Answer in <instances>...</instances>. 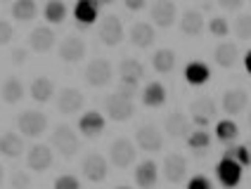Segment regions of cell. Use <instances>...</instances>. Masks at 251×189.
I'll list each match as a JSON object with an SVG mask.
<instances>
[{
    "mask_svg": "<svg viewBox=\"0 0 251 189\" xmlns=\"http://www.w3.org/2000/svg\"><path fill=\"white\" fill-rule=\"evenodd\" d=\"M55 31L50 26H36L31 33H28V47L33 52H50L55 47Z\"/></svg>",
    "mask_w": 251,
    "mask_h": 189,
    "instance_id": "14",
    "label": "cell"
},
{
    "mask_svg": "<svg viewBox=\"0 0 251 189\" xmlns=\"http://www.w3.org/2000/svg\"><path fill=\"white\" fill-rule=\"evenodd\" d=\"M247 149H249V154H251V140H249V142H247Z\"/></svg>",
    "mask_w": 251,
    "mask_h": 189,
    "instance_id": "50",
    "label": "cell"
},
{
    "mask_svg": "<svg viewBox=\"0 0 251 189\" xmlns=\"http://www.w3.org/2000/svg\"><path fill=\"white\" fill-rule=\"evenodd\" d=\"M81 170H83V175L90 180V182H102L107 173H109V165H107V159L102 156V154H88L83 161H81Z\"/></svg>",
    "mask_w": 251,
    "mask_h": 189,
    "instance_id": "11",
    "label": "cell"
},
{
    "mask_svg": "<svg viewBox=\"0 0 251 189\" xmlns=\"http://www.w3.org/2000/svg\"><path fill=\"white\" fill-rule=\"evenodd\" d=\"M55 189H81V182L76 175H59L55 180Z\"/></svg>",
    "mask_w": 251,
    "mask_h": 189,
    "instance_id": "40",
    "label": "cell"
},
{
    "mask_svg": "<svg viewBox=\"0 0 251 189\" xmlns=\"http://www.w3.org/2000/svg\"><path fill=\"white\" fill-rule=\"evenodd\" d=\"M135 144L142 151H159L164 147V135L159 133V128L152 123H145L135 130Z\"/></svg>",
    "mask_w": 251,
    "mask_h": 189,
    "instance_id": "8",
    "label": "cell"
},
{
    "mask_svg": "<svg viewBox=\"0 0 251 189\" xmlns=\"http://www.w3.org/2000/svg\"><path fill=\"white\" fill-rule=\"evenodd\" d=\"M52 94H55V83L50 81V78H45V76H36V78L31 81V97H33L38 104L50 102V99H52Z\"/></svg>",
    "mask_w": 251,
    "mask_h": 189,
    "instance_id": "27",
    "label": "cell"
},
{
    "mask_svg": "<svg viewBox=\"0 0 251 189\" xmlns=\"http://www.w3.org/2000/svg\"><path fill=\"white\" fill-rule=\"evenodd\" d=\"M156 180H159V165L152 159L138 163V168H135V185L140 189H154L156 187Z\"/></svg>",
    "mask_w": 251,
    "mask_h": 189,
    "instance_id": "19",
    "label": "cell"
},
{
    "mask_svg": "<svg viewBox=\"0 0 251 189\" xmlns=\"http://www.w3.org/2000/svg\"><path fill=\"white\" fill-rule=\"evenodd\" d=\"M83 102L85 97L78 88H62L57 94V109H59V114H67V116L78 114L83 109Z\"/></svg>",
    "mask_w": 251,
    "mask_h": 189,
    "instance_id": "9",
    "label": "cell"
},
{
    "mask_svg": "<svg viewBox=\"0 0 251 189\" xmlns=\"http://www.w3.org/2000/svg\"><path fill=\"white\" fill-rule=\"evenodd\" d=\"M239 59V50L235 43H221L216 50H213V62L221 69H232Z\"/></svg>",
    "mask_w": 251,
    "mask_h": 189,
    "instance_id": "26",
    "label": "cell"
},
{
    "mask_svg": "<svg viewBox=\"0 0 251 189\" xmlns=\"http://www.w3.org/2000/svg\"><path fill=\"white\" fill-rule=\"evenodd\" d=\"M52 151L48 144H33V147L28 149L26 154V163L31 170H36V173H45L50 165H52Z\"/></svg>",
    "mask_w": 251,
    "mask_h": 189,
    "instance_id": "15",
    "label": "cell"
},
{
    "mask_svg": "<svg viewBox=\"0 0 251 189\" xmlns=\"http://www.w3.org/2000/svg\"><path fill=\"white\" fill-rule=\"evenodd\" d=\"M10 187L12 189H28L31 187V175L26 170H14L10 177Z\"/></svg>",
    "mask_w": 251,
    "mask_h": 189,
    "instance_id": "39",
    "label": "cell"
},
{
    "mask_svg": "<svg viewBox=\"0 0 251 189\" xmlns=\"http://www.w3.org/2000/svg\"><path fill=\"white\" fill-rule=\"evenodd\" d=\"M14 38V28L7 19H0V45H7Z\"/></svg>",
    "mask_w": 251,
    "mask_h": 189,
    "instance_id": "41",
    "label": "cell"
},
{
    "mask_svg": "<svg viewBox=\"0 0 251 189\" xmlns=\"http://www.w3.org/2000/svg\"><path fill=\"white\" fill-rule=\"evenodd\" d=\"M135 156H138V149L135 144L130 142V140H126V137H119V140H114L112 147H109V159L116 168H128L130 163L135 161Z\"/></svg>",
    "mask_w": 251,
    "mask_h": 189,
    "instance_id": "7",
    "label": "cell"
},
{
    "mask_svg": "<svg viewBox=\"0 0 251 189\" xmlns=\"http://www.w3.org/2000/svg\"><path fill=\"white\" fill-rule=\"evenodd\" d=\"M244 69H247V73L251 76V50L247 52V57H244Z\"/></svg>",
    "mask_w": 251,
    "mask_h": 189,
    "instance_id": "47",
    "label": "cell"
},
{
    "mask_svg": "<svg viewBox=\"0 0 251 189\" xmlns=\"http://www.w3.org/2000/svg\"><path fill=\"white\" fill-rule=\"evenodd\" d=\"M119 76H121V81L140 83L142 76H145V67L140 64L138 59H121V64H119Z\"/></svg>",
    "mask_w": 251,
    "mask_h": 189,
    "instance_id": "29",
    "label": "cell"
},
{
    "mask_svg": "<svg viewBox=\"0 0 251 189\" xmlns=\"http://www.w3.org/2000/svg\"><path fill=\"white\" fill-rule=\"evenodd\" d=\"M235 36L239 41H251V14H239L235 19Z\"/></svg>",
    "mask_w": 251,
    "mask_h": 189,
    "instance_id": "37",
    "label": "cell"
},
{
    "mask_svg": "<svg viewBox=\"0 0 251 189\" xmlns=\"http://www.w3.org/2000/svg\"><path fill=\"white\" fill-rule=\"evenodd\" d=\"M239 135V128L235 121H230V118H225V121H218L216 123V137L223 142V144H232Z\"/></svg>",
    "mask_w": 251,
    "mask_h": 189,
    "instance_id": "35",
    "label": "cell"
},
{
    "mask_svg": "<svg viewBox=\"0 0 251 189\" xmlns=\"http://www.w3.org/2000/svg\"><path fill=\"white\" fill-rule=\"evenodd\" d=\"M112 64L107 62V59H102V57H95L93 62H88V67L83 71V78L88 85H93V88H104V85H109L112 83Z\"/></svg>",
    "mask_w": 251,
    "mask_h": 189,
    "instance_id": "3",
    "label": "cell"
},
{
    "mask_svg": "<svg viewBox=\"0 0 251 189\" xmlns=\"http://www.w3.org/2000/svg\"><path fill=\"white\" fill-rule=\"evenodd\" d=\"M0 94H2V102H7V104H17V102L24 97V85H22V81H19V78L10 76L7 81L2 83Z\"/></svg>",
    "mask_w": 251,
    "mask_h": 189,
    "instance_id": "31",
    "label": "cell"
},
{
    "mask_svg": "<svg viewBox=\"0 0 251 189\" xmlns=\"http://www.w3.org/2000/svg\"><path fill=\"white\" fill-rule=\"evenodd\" d=\"M142 104L150 109L164 107L166 104V88H164V83H159V81L147 83L145 90H142Z\"/></svg>",
    "mask_w": 251,
    "mask_h": 189,
    "instance_id": "22",
    "label": "cell"
},
{
    "mask_svg": "<svg viewBox=\"0 0 251 189\" xmlns=\"http://www.w3.org/2000/svg\"><path fill=\"white\" fill-rule=\"evenodd\" d=\"M116 189H130V187H124V185H121V187H116Z\"/></svg>",
    "mask_w": 251,
    "mask_h": 189,
    "instance_id": "51",
    "label": "cell"
},
{
    "mask_svg": "<svg viewBox=\"0 0 251 189\" xmlns=\"http://www.w3.org/2000/svg\"><path fill=\"white\" fill-rule=\"evenodd\" d=\"M185 140H187V147L195 149L197 154H201V151H206V149L211 147V133L206 128H197V130H192Z\"/></svg>",
    "mask_w": 251,
    "mask_h": 189,
    "instance_id": "34",
    "label": "cell"
},
{
    "mask_svg": "<svg viewBox=\"0 0 251 189\" xmlns=\"http://www.w3.org/2000/svg\"><path fill=\"white\" fill-rule=\"evenodd\" d=\"M223 156H227V159H235V161L242 163L244 168H247V165H251V154H249V149H247V144H227V149H225Z\"/></svg>",
    "mask_w": 251,
    "mask_h": 189,
    "instance_id": "36",
    "label": "cell"
},
{
    "mask_svg": "<svg viewBox=\"0 0 251 189\" xmlns=\"http://www.w3.org/2000/svg\"><path fill=\"white\" fill-rule=\"evenodd\" d=\"M249 107V93L244 88H232L223 94V111L230 116H237Z\"/></svg>",
    "mask_w": 251,
    "mask_h": 189,
    "instance_id": "17",
    "label": "cell"
},
{
    "mask_svg": "<svg viewBox=\"0 0 251 189\" xmlns=\"http://www.w3.org/2000/svg\"><path fill=\"white\" fill-rule=\"evenodd\" d=\"M100 14V2L98 0H76V7H74V17L81 26H90L98 22Z\"/></svg>",
    "mask_w": 251,
    "mask_h": 189,
    "instance_id": "20",
    "label": "cell"
},
{
    "mask_svg": "<svg viewBox=\"0 0 251 189\" xmlns=\"http://www.w3.org/2000/svg\"><path fill=\"white\" fill-rule=\"evenodd\" d=\"M242 175H244V165L237 163L235 159L223 156L221 161L216 163V177H218V182L223 187H227V189L237 187L239 182H242Z\"/></svg>",
    "mask_w": 251,
    "mask_h": 189,
    "instance_id": "5",
    "label": "cell"
},
{
    "mask_svg": "<svg viewBox=\"0 0 251 189\" xmlns=\"http://www.w3.org/2000/svg\"><path fill=\"white\" fill-rule=\"evenodd\" d=\"M17 128L19 133L26 137H41L45 130H48V116L43 111H33V109H26L19 114L17 118Z\"/></svg>",
    "mask_w": 251,
    "mask_h": 189,
    "instance_id": "2",
    "label": "cell"
},
{
    "mask_svg": "<svg viewBox=\"0 0 251 189\" xmlns=\"http://www.w3.org/2000/svg\"><path fill=\"white\" fill-rule=\"evenodd\" d=\"M187 175V161L182 154H168L164 159V177H166L171 185H178L182 182Z\"/></svg>",
    "mask_w": 251,
    "mask_h": 189,
    "instance_id": "16",
    "label": "cell"
},
{
    "mask_svg": "<svg viewBox=\"0 0 251 189\" xmlns=\"http://www.w3.org/2000/svg\"><path fill=\"white\" fill-rule=\"evenodd\" d=\"M218 5L223 10H227V12H237L239 7L244 5V0H218Z\"/></svg>",
    "mask_w": 251,
    "mask_h": 189,
    "instance_id": "45",
    "label": "cell"
},
{
    "mask_svg": "<svg viewBox=\"0 0 251 189\" xmlns=\"http://www.w3.org/2000/svg\"><path fill=\"white\" fill-rule=\"evenodd\" d=\"M2 180H5V168H2V163H0V185H2Z\"/></svg>",
    "mask_w": 251,
    "mask_h": 189,
    "instance_id": "48",
    "label": "cell"
},
{
    "mask_svg": "<svg viewBox=\"0 0 251 189\" xmlns=\"http://www.w3.org/2000/svg\"><path fill=\"white\" fill-rule=\"evenodd\" d=\"M124 5L130 10V12H140V10H145L147 0H124Z\"/></svg>",
    "mask_w": 251,
    "mask_h": 189,
    "instance_id": "46",
    "label": "cell"
},
{
    "mask_svg": "<svg viewBox=\"0 0 251 189\" xmlns=\"http://www.w3.org/2000/svg\"><path fill=\"white\" fill-rule=\"evenodd\" d=\"M22 151H24V140H22V135H17L12 130H7V133L0 135V154H2V156L19 159Z\"/></svg>",
    "mask_w": 251,
    "mask_h": 189,
    "instance_id": "25",
    "label": "cell"
},
{
    "mask_svg": "<svg viewBox=\"0 0 251 189\" xmlns=\"http://www.w3.org/2000/svg\"><path fill=\"white\" fill-rule=\"evenodd\" d=\"M104 116L100 114V111H88L83 114L81 118H78V130L83 133V137L88 140H95V137L102 135V130H104Z\"/></svg>",
    "mask_w": 251,
    "mask_h": 189,
    "instance_id": "18",
    "label": "cell"
},
{
    "mask_svg": "<svg viewBox=\"0 0 251 189\" xmlns=\"http://www.w3.org/2000/svg\"><path fill=\"white\" fill-rule=\"evenodd\" d=\"M98 38L107 47H116L119 43L124 41V24H121V19L116 14H109L107 19H102V24L98 28Z\"/></svg>",
    "mask_w": 251,
    "mask_h": 189,
    "instance_id": "6",
    "label": "cell"
},
{
    "mask_svg": "<svg viewBox=\"0 0 251 189\" xmlns=\"http://www.w3.org/2000/svg\"><path fill=\"white\" fill-rule=\"evenodd\" d=\"M26 57H28V50H24V47H14L12 54H10L12 64H17V67H22V64L26 62Z\"/></svg>",
    "mask_w": 251,
    "mask_h": 189,
    "instance_id": "44",
    "label": "cell"
},
{
    "mask_svg": "<svg viewBox=\"0 0 251 189\" xmlns=\"http://www.w3.org/2000/svg\"><path fill=\"white\" fill-rule=\"evenodd\" d=\"M57 52H59V59H62V62L76 64V62H81L85 57V41L81 36H69V38L62 41Z\"/></svg>",
    "mask_w": 251,
    "mask_h": 189,
    "instance_id": "13",
    "label": "cell"
},
{
    "mask_svg": "<svg viewBox=\"0 0 251 189\" xmlns=\"http://www.w3.org/2000/svg\"><path fill=\"white\" fill-rule=\"evenodd\" d=\"M38 14V5L36 0H14L12 5V17L17 22H31Z\"/></svg>",
    "mask_w": 251,
    "mask_h": 189,
    "instance_id": "32",
    "label": "cell"
},
{
    "mask_svg": "<svg viewBox=\"0 0 251 189\" xmlns=\"http://www.w3.org/2000/svg\"><path fill=\"white\" fill-rule=\"evenodd\" d=\"M166 133L171 137H187L192 133V121L180 111H173L166 118Z\"/></svg>",
    "mask_w": 251,
    "mask_h": 189,
    "instance_id": "24",
    "label": "cell"
},
{
    "mask_svg": "<svg viewBox=\"0 0 251 189\" xmlns=\"http://www.w3.org/2000/svg\"><path fill=\"white\" fill-rule=\"evenodd\" d=\"M187 189H213V182L206 175H195L187 182Z\"/></svg>",
    "mask_w": 251,
    "mask_h": 189,
    "instance_id": "43",
    "label": "cell"
},
{
    "mask_svg": "<svg viewBox=\"0 0 251 189\" xmlns=\"http://www.w3.org/2000/svg\"><path fill=\"white\" fill-rule=\"evenodd\" d=\"M50 142H52V147H55L57 151L64 156V159L76 156V154H78V149H81V140H78V135L71 130V125H67V123H59V125H55Z\"/></svg>",
    "mask_w": 251,
    "mask_h": 189,
    "instance_id": "1",
    "label": "cell"
},
{
    "mask_svg": "<svg viewBox=\"0 0 251 189\" xmlns=\"http://www.w3.org/2000/svg\"><path fill=\"white\" fill-rule=\"evenodd\" d=\"M43 17L48 19V24H62L67 19V5L62 0H48L43 7Z\"/></svg>",
    "mask_w": 251,
    "mask_h": 189,
    "instance_id": "33",
    "label": "cell"
},
{
    "mask_svg": "<svg viewBox=\"0 0 251 189\" xmlns=\"http://www.w3.org/2000/svg\"><path fill=\"white\" fill-rule=\"evenodd\" d=\"M249 128H251V111H249Z\"/></svg>",
    "mask_w": 251,
    "mask_h": 189,
    "instance_id": "52",
    "label": "cell"
},
{
    "mask_svg": "<svg viewBox=\"0 0 251 189\" xmlns=\"http://www.w3.org/2000/svg\"><path fill=\"white\" fill-rule=\"evenodd\" d=\"M150 17H152L154 26L159 28H171L176 17H178V10H176V2L173 0H156L150 10Z\"/></svg>",
    "mask_w": 251,
    "mask_h": 189,
    "instance_id": "10",
    "label": "cell"
},
{
    "mask_svg": "<svg viewBox=\"0 0 251 189\" xmlns=\"http://www.w3.org/2000/svg\"><path fill=\"white\" fill-rule=\"evenodd\" d=\"M190 114H192V123L197 128H206L213 121V116H216V102L211 97H199V99L192 102Z\"/></svg>",
    "mask_w": 251,
    "mask_h": 189,
    "instance_id": "12",
    "label": "cell"
},
{
    "mask_svg": "<svg viewBox=\"0 0 251 189\" xmlns=\"http://www.w3.org/2000/svg\"><path fill=\"white\" fill-rule=\"evenodd\" d=\"M154 41H156V31H154L152 24H147V22L133 24V28H130V43H133L135 47L147 50V47L154 45Z\"/></svg>",
    "mask_w": 251,
    "mask_h": 189,
    "instance_id": "21",
    "label": "cell"
},
{
    "mask_svg": "<svg viewBox=\"0 0 251 189\" xmlns=\"http://www.w3.org/2000/svg\"><path fill=\"white\" fill-rule=\"evenodd\" d=\"M104 109H107V116L116 123L128 121V118H133V114H135L133 99H128V97H124V94H119V93L109 94V97L104 99Z\"/></svg>",
    "mask_w": 251,
    "mask_h": 189,
    "instance_id": "4",
    "label": "cell"
},
{
    "mask_svg": "<svg viewBox=\"0 0 251 189\" xmlns=\"http://www.w3.org/2000/svg\"><path fill=\"white\" fill-rule=\"evenodd\" d=\"M180 31L185 36H190V38L201 36V31H204V14L199 10H185L180 19Z\"/></svg>",
    "mask_w": 251,
    "mask_h": 189,
    "instance_id": "23",
    "label": "cell"
},
{
    "mask_svg": "<svg viewBox=\"0 0 251 189\" xmlns=\"http://www.w3.org/2000/svg\"><path fill=\"white\" fill-rule=\"evenodd\" d=\"M209 31L216 38H225L230 33V24L225 17H213V19H209Z\"/></svg>",
    "mask_w": 251,
    "mask_h": 189,
    "instance_id": "38",
    "label": "cell"
},
{
    "mask_svg": "<svg viewBox=\"0 0 251 189\" xmlns=\"http://www.w3.org/2000/svg\"><path fill=\"white\" fill-rule=\"evenodd\" d=\"M98 2H100V5H112L114 0H98Z\"/></svg>",
    "mask_w": 251,
    "mask_h": 189,
    "instance_id": "49",
    "label": "cell"
},
{
    "mask_svg": "<svg viewBox=\"0 0 251 189\" xmlns=\"http://www.w3.org/2000/svg\"><path fill=\"white\" fill-rule=\"evenodd\" d=\"M152 67L156 73H171L176 69V52L168 50V47H161L156 50L152 57Z\"/></svg>",
    "mask_w": 251,
    "mask_h": 189,
    "instance_id": "30",
    "label": "cell"
},
{
    "mask_svg": "<svg viewBox=\"0 0 251 189\" xmlns=\"http://www.w3.org/2000/svg\"><path fill=\"white\" fill-rule=\"evenodd\" d=\"M116 93L128 97V99H133L135 94H138V83H130V81H119V88H116Z\"/></svg>",
    "mask_w": 251,
    "mask_h": 189,
    "instance_id": "42",
    "label": "cell"
},
{
    "mask_svg": "<svg viewBox=\"0 0 251 189\" xmlns=\"http://www.w3.org/2000/svg\"><path fill=\"white\" fill-rule=\"evenodd\" d=\"M211 78V69L209 64H204V62H190L187 67H185V81L190 83V85H206Z\"/></svg>",
    "mask_w": 251,
    "mask_h": 189,
    "instance_id": "28",
    "label": "cell"
}]
</instances>
